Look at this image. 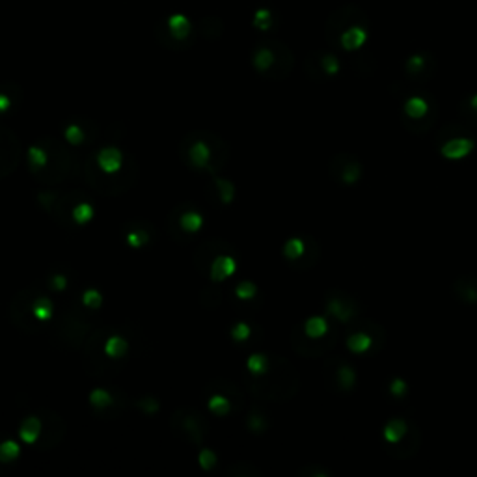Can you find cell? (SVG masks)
<instances>
[{
	"mask_svg": "<svg viewBox=\"0 0 477 477\" xmlns=\"http://www.w3.org/2000/svg\"><path fill=\"white\" fill-rule=\"evenodd\" d=\"M371 21L364 8L356 4L336 8L327 19L325 34L327 41L334 49L345 50V52H356L362 49L365 41L369 39Z\"/></svg>",
	"mask_w": 477,
	"mask_h": 477,
	"instance_id": "obj_1",
	"label": "cell"
},
{
	"mask_svg": "<svg viewBox=\"0 0 477 477\" xmlns=\"http://www.w3.org/2000/svg\"><path fill=\"white\" fill-rule=\"evenodd\" d=\"M246 389L261 401H289L301 386L295 365L282 356H269V367L261 375L245 378Z\"/></svg>",
	"mask_w": 477,
	"mask_h": 477,
	"instance_id": "obj_2",
	"label": "cell"
},
{
	"mask_svg": "<svg viewBox=\"0 0 477 477\" xmlns=\"http://www.w3.org/2000/svg\"><path fill=\"white\" fill-rule=\"evenodd\" d=\"M341 325L332 321L328 315L309 317L302 325L291 330V347L296 354L306 358L327 356L338 345L341 336Z\"/></svg>",
	"mask_w": 477,
	"mask_h": 477,
	"instance_id": "obj_3",
	"label": "cell"
},
{
	"mask_svg": "<svg viewBox=\"0 0 477 477\" xmlns=\"http://www.w3.org/2000/svg\"><path fill=\"white\" fill-rule=\"evenodd\" d=\"M179 157L187 166L216 174L226 166L230 148L219 134L213 132H190L179 144Z\"/></svg>",
	"mask_w": 477,
	"mask_h": 477,
	"instance_id": "obj_4",
	"label": "cell"
},
{
	"mask_svg": "<svg viewBox=\"0 0 477 477\" xmlns=\"http://www.w3.org/2000/svg\"><path fill=\"white\" fill-rule=\"evenodd\" d=\"M401 94V123L410 134H427L438 119V103L431 92L412 84Z\"/></svg>",
	"mask_w": 477,
	"mask_h": 477,
	"instance_id": "obj_5",
	"label": "cell"
},
{
	"mask_svg": "<svg viewBox=\"0 0 477 477\" xmlns=\"http://www.w3.org/2000/svg\"><path fill=\"white\" fill-rule=\"evenodd\" d=\"M129 159V155H127ZM125 159V166H121L116 172H105L101 168L97 161H95L94 153H90L84 164H82V174H84V179L88 183L90 187L99 192V194H107V196H118L123 194L125 190H129L136 183L139 179V164L136 161L131 157L129 164H127Z\"/></svg>",
	"mask_w": 477,
	"mask_h": 477,
	"instance_id": "obj_6",
	"label": "cell"
},
{
	"mask_svg": "<svg viewBox=\"0 0 477 477\" xmlns=\"http://www.w3.org/2000/svg\"><path fill=\"white\" fill-rule=\"evenodd\" d=\"M384 451L396 460H408L420 451L423 434L420 425L410 418L394 416L383 429Z\"/></svg>",
	"mask_w": 477,
	"mask_h": 477,
	"instance_id": "obj_7",
	"label": "cell"
},
{
	"mask_svg": "<svg viewBox=\"0 0 477 477\" xmlns=\"http://www.w3.org/2000/svg\"><path fill=\"white\" fill-rule=\"evenodd\" d=\"M343 339H345L347 351L351 354L360 358H371L383 351L388 334L378 321L371 319L364 314L345 325Z\"/></svg>",
	"mask_w": 477,
	"mask_h": 477,
	"instance_id": "obj_8",
	"label": "cell"
},
{
	"mask_svg": "<svg viewBox=\"0 0 477 477\" xmlns=\"http://www.w3.org/2000/svg\"><path fill=\"white\" fill-rule=\"evenodd\" d=\"M38 144L43 145L47 151V163L43 168L30 172L32 176L36 177V181L45 183V185H57V183L65 181L68 177L75 176L77 170L82 172V164L77 163L73 153L60 140L43 136L38 140Z\"/></svg>",
	"mask_w": 477,
	"mask_h": 477,
	"instance_id": "obj_9",
	"label": "cell"
},
{
	"mask_svg": "<svg viewBox=\"0 0 477 477\" xmlns=\"http://www.w3.org/2000/svg\"><path fill=\"white\" fill-rule=\"evenodd\" d=\"M252 65L263 77L282 81L295 65V57L287 45L278 39H263L252 50Z\"/></svg>",
	"mask_w": 477,
	"mask_h": 477,
	"instance_id": "obj_10",
	"label": "cell"
},
{
	"mask_svg": "<svg viewBox=\"0 0 477 477\" xmlns=\"http://www.w3.org/2000/svg\"><path fill=\"white\" fill-rule=\"evenodd\" d=\"M436 150L447 161H460L476 150V132L465 121H449L434 136Z\"/></svg>",
	"mask_w": 477,
	"mask_h": 477,
	"instance_id": "obj_11",
	"label": "cell"
},
{
	"mask_svg": "<svg viewBox=\"0 0 477 477\" xmlns=\"http://www.w3.org/2000/svg\"><path fill=\"white\" fill-rule=\"evenodd\" d=\"M92 323L86 312H82L81 306H73L60 317L54 325V336L60 343H65L70 349L86 345L88 334L92 332Z\"/></svg>",
	"mask_w": 477,
	"mask_h": 477,
	"instance_id": "obj_12",
	"label": "cell"
},
{
	"mask_svg": "<svg viewBox=\"0 0 477 477\" xmlns=\"http://www.w3.org/2000/svg\"><path fill=\"white\" fill-rule=\"evenodd\" d=\"M323 383L332 394H351L358 386V373L347 358L327 356L323 362Z\"/></svg>",
	"mask_w": 477,
	"mask_h": 477,
	"instance_id": "obj_13",
	"label": "cell"
},
{
	"mask_svg": "<svg viewBox=\"0 0 477 477\" xmlns=\"http://www.w3.org/2000/svg\"><path fill=\"white\" fill-rule=\"evenodd\" d=\"M323 304H325V315H328L330 319L336 321L341 327H345L354 319H358L360 315H364L362 302L358 301L354 295L339 287L328 289L325 293Z\"/></svg>",
	"mask_w": 477,
	"mask_h": 477,
	"instance_id": "obj_14",
	"label": "cell"
},
{
	"mask_svg": "<svg viewBox=\"0 0 477 477\" xmlns=\"http://www.w3.org/2000/svg\"><path fill=\"white\" fill-rule=\"evenodd\" d=\"M172 427L176 429L177 433L187 438V442L194 444V446H201L209 434V423L205 420V416L200 414L198 410L189 407L177 408L174 416H172Z\"/></svg>",
	"mask_w": 477,
	"mask_h": 477,
	"instance_id": "obj_15",
	"label": "cell"
},
{
	"mask_svg": "<svg viewBox=\"0 0 477 477\" xmlns=\"http://www.w3.org/2000/svg\"><path fill=\"white\" fill-rule=\"evenodd\" d=\"M283 258L296 270H309L319 263L321 246L314 237H291L282 248Z\"/></svg>",
	"mask_w": 477,
	"mask_h": 477,
	"instance_id": "obj_16",
	"label": "cell"
},
{
	"mask_svg": "<svg viewBox=\"0 0 477 477\" xmlns=\"http://www.w3.org/2000/svg\"><path fill=\"white\" fill-rule=\"evenodd\" d=\"M38 285H30L15 295L10 302V319L17 328H21L26 334H36L43 328V323H39L34 314H32V302L38 296Z\"/></svg>",
	"mask_w": 477,
	"mask_h": 477,
	"instance_id": "obj_17",
	"label": "cell"
},
{
	"mask_svg": "<svg viewBox=\"0 0 477 477\" xmlns=\"http://www.w3.org/2000/svg\"><path fill=\"white\" fill-rule=\"evenodd\" d=\"M328 176L341 187H354L364 177V164L354 153L339 151L328 163Z\"/></svg>",
	"mask_w": 477,
	"mask_h": 477,
	"instance_id": "obj_18",
	"label": "cell"
},
{
	"mask_svg": "<svg viewBox=\"0 0 477 477\" xmlns=\"http://www.w3.org/2000/svg\"><path fill=\"white\" fill-rule=\"evenodd\" d=\"M304 71L306 75L315 82H325L339 75L341 71V62L339 58L330 52V50H315L312 52L306 62H304Z\"/></svg>",
	"mask_w": 477,
	"mask_h": 477,
	"instance_id": "obj_19",
	"label": "cell"
},
{
	"mask_svg": "<svg viewBox=\"0 0 477 477\" xmlns=\"http://www.w3.org/2000/svg\"><path fill=\"white\" fill-rule=\"evenodd\" d=\"M403 71H405V79L408 84H425L434 77L436 73V60L431 52H414L405 60L403 63Z\"/></svg>",
	"mask_w": 477,
	"mask_h": 477,
	"instance_id": "obj_20",
	"label": "cell"
},
{
	"mask_svg": "<svg viewBox=\"0 0 477 477\" xmlns=\"http://www.w3.org/2000/svg\"><path fill=\"white\" fill-rule=\"evenodd\" d=\"M21 157H23V148L17 134L10 127L0 125V179L15 172Z\"/></svg>",
	"mask_w": 477,
	"mask_h": 477,
	"instance_id": "obj_21",
	"label": "cell"
},
{
	"mask_svg": "<svg viewBox=\"0 0 477 477\" xmlns=\"http://www.w3.org/2000/svg\"><path fill=\"white\" fill-rule=\"evenodd\" d=\"M41 421H43V433L39 436L38 444H36V449H50L54 447L63 438V433H65V423L58 414L50 412V410H39L38 412Z\"/></svg>",
	"mask_w": 477,
	"mask_h": 477,
	"instance_id": "obj_22",
	"label": "cell"
},
{
	"mask_svg": "<svg viewBox=\"0 0 477 477\" xmlns=\"http://www.w3.org/2000/svg\"><path fill=\"white\" fill-rule=\"evenodd\" d=\"M232 245L226 243V241H220V238H213V241H207L196 250L194 254V267L201 272L211 269V263L214 261V258H219L220 254H232Z\"/></svg>",
	"mask_w": 477,
	"mask_h": 477,
	"instance_id": "obj_23",
	"label": "cell"
},
{
	"mask_svg": "<svg viewBox=\"0 0 477 477\" xmlns=\"http://www.w3.org/2000/svg\"><path fill=\"white\" fill-rule=\"evenodd\" d=\"M453 298L465 306H477V276L460 274L451 283Z\"/></svg>",
	"mask_w": 477,
	"mask_h": 477,
	"instance_id": "obj_24",
	"label": "cell"
},
{
	"mask_svg": "<svg viewBox=\"0 0 477 477\" xmlns=\"http://www.w3.org/2000/svg\"><path fill=\"white\" fill-rule=\"evenodd\" d=\"M41 433H43V421H41L39 414L26 416L25 420L21 421L19 436L28 446H36Z\"/></svg>",
	"mask_w": 477,
	"mask_h": 477,
	"instance_id": "obj_25",
	"label": "cell"
},
{
	"mask_svg": "<svg viewBox=\"0 0 477 477\" xmlns=\"http://www.w3.org/2000/svg\"><path fill=\"white\" fill-rule=\"evenodd\" d=\"M164 34H166V36H172V45H170V47H174V49H177V43H179V41H183V43L187 45V38H190L189 21L185 19L183 15H174V17L166 23V32H164Z\"/></svg>",
	"mask_w": 477,
	"mask_h": 477,
	"instance_id": "obj_26",
	"label": "cell"
},
{
	"mask_svg": "<svg viewBox=\"0 0 477 477\" xmlns=\"http://www.w3.org/2000/svg\"><path fill=\"white\" fill-rule=\"evenodd\" d=\"M233 192H235V189H233L232 183L222 179V177H213L207 187L209 198L213 200V203H220V205L230 203L233 200Z\"/></svg>",
	"mask_w": 477,
	"mask_h": 477,
	"instance_id": "obj_27",
	"label": "cell"
},
{
	"mask_svg": "<svg viewBox=\"0 0 477 477\" xmlns=\"http://www.w3.org/2000/svg\"><path fill=\"white\" fill-rule=\"evenodd\" d=\"M94 155L97 164H99L105 172H116V170H119L121 168V163H123L127 157V155L119 153V151L114 150V148H105V150H101L99 153H94Z\"/></svg>",
	"mask_w": 477,
	"mask_h": 477,
	"instance_id": "obj_28",
	"label": "cell"
},
{
	"mask_svg": "<svg viewBox=\"0 0 477 477\" xmlns=\"http://www.w3.org/2000/svg\"><path fill=\"white\" fill-rule=\"evenodd\" d=\"M211 278L214 283H220L222 280H226L230 274H233L235 270V261H233L232 254H220L219 258H214L211 263Z\"/></svg>",
	"mask_w": 477,
	"mask_h": 477,
	"instance_id": "obj_29",
	"label": "cell"
},
{
	"mask_svg": "<svg viewBox=\"0 0 477 477\" xmlns=\"http://www.w3.org/2000/svg\"><path fill=\"white\" fill-rule=\"evenodd\" d=\"M458 112H460V118L465 123H468L470 127H477V92L466 94L460 99Z\"/></svg>",
	"mask_w": 477,
	"mask_h": 477,
	"instance_id": "obj_30",
	"label": "cell"
},
{
	"mask_svg": "<svg viewBox=\"0 0 477 477\" xmlns=\"http://www.w3.org/2000/svg\"><path fill=\"white\" fill-rule=\"evenodd\" d=\"M52 312H54V304H52V301H50L47 295L38 293V296H36L34 302H32V314H34V317H36L39 323H45V321L52 317Z\"/></svg>",
	"mask_w": 477,
	"mask_h": 477,
	"instance_id": "obj_31",
	"label": "cell"
},
{
	"mask_svg": "<svg viewBox=\"0 0 477 477\" xmlns=\"http://www.w3.org/2000/svg\"><path fill=\"white\" fill-rule=\"evenodd\" d=\"M21 101V88L13 84H4L0 86V112H8L10 108L15 107Z\"/></svg>",
	"mask_w": 477,
	"mask_h": 477,
	"instance_id": "obj_32",
	"label": "cell"
},
{
	"mask_svg": "<svg viewBox=\"0 0 477 477\" xmlns=\"http://www.w3.org/2000/svg\"><path fill=\"white\" fill-rule=\"evenodd\" d=\"M408 392H410L408 383L401 377H392L388 380V384H386V396L394 403L405 401L408 397Z\"/></svg>",
	"mask_w": 477,
	"mask_h": 477,
	"instance_id": "obj_33",
	"label": "cell"
},
{
	"mask_svg": "<svg viewBox=\"0 0 477 477\" xmlns=\"http://www.w3.org/2000/svg\"><path fill=\"white\" fill-rule=\"evenodd\" d=\"M233 399H230V397H224V394H222V389H219L216 394H214L211 399H209V407H211V410H213L216 416H226L227 412H232V407H233Z\"/></svg>",
	"mask_w": 477,
	"mask_h": 477,
	"instance_id": "obj_34",
	"label": "cell"
},
{
	"mask_svg": "<svg viewBox=\"0 0 477 477\" xmlns=\"http://www.w3.org/2000/svg\"><path fill=\"white\" fill-rule=\"evenodd\" d=\"M127 352V343L125 339H121L119 336H110V338L105 341V354L108 358H121Z\"/></svg>",
	"mask_w": 477,
	"mask_h": 477,
	"instance_id": "obj_35",
	"label": "cell"
},
{
	"mask_svg": "<svg viewBox=\"0 0 477 477\" xmlns=\"http://www.w3.org/2000/svg\"><path fill=\"white\" fill-rule=\"evenodd\" d=\"M179 230L185 233H194L198 227H201V216L198 213H196L194 209H189L187 213L181 214V219H179Z\"/></svg>",
	"mask_w": 477,
	"mask_h": 477,
	"instance_id": "obj_36",
	"label": "cell"
},
{
	"mask_svg": "<svg viewBox=\"0 0 477 477\" xmlns=\"http://www.w3.org/2000/svg\"><path fill=\"white\" fill-rule=\"evenodd\" d=\"M246 425H248L252 433H265V429H267V416L261 410H252L250 414H248V420H246Z\"/></svg>",
	"mask_w": 477,
	"mask_h": 477,
	"instance_id": "obj_37",
	"label": "cell"
},
{
	"mask_svg": "<svg viewBox=\"0 0 477 477\" xmlns=\"http://www.w3.org/2000/svg\"><path fill=\"white\" fill-rule=\"evenodd\" d=\"M65 139H68V142H70L71 145H79L84 142V139H86V131H84V125L81 123H70V125L65 127Z\"/></svg>",
	"mask_w": 477,
	"mask_h": 477,
	"instance_id": "obj_38",
	"label": "cell"
},
{
	"mask_svg": "<svg viewBox=\"0 0 477 477\" xmlns=\"http://www.w3.org/2000/svg\"><path fill=\"white\" fill-rule=\"evenodd\" d=\"M227 476H237V477H259L261 476V470L256 468L254 465H246L245 463H238L237 466H230L227 468Z\"/></svg>",
	"mask_w": 477,
	"mask_h": 477,
	"instance_id": "obj_39",
	"label": "cell"
},
{
	"mask_svg": "<svg viewBox=\"0 0 477 477\" xmlns=\"http://www.w3.org/2000/svg\"><path fill=\"white\" fill-rule=\"evenodd\" d=\"M17 457H19V446L15 442L8 440L0 444V463H12Z\"/></svg>",
	"mask_w": 477,
	"mask_h": 477,
	"instance_id": "obj_40",
	"label": "cell"
},
{
	"mask_svg": "<svg viewBox=\"0 0 477 477\" xmlns=\"http://www.w3.org/2000/svg\"><path fill=\"white\" fill-rule=\"evenodd\" d=\"M246 367L250 371V375H261V373H265V369L269 367V356H265V354H256V356H252L250 360H248Z\"/></svg>",
	"mask_w": 477,
	"mask_h": 477,
	"instance_id": "obj_41",
	"label": "cell"
},
{
	"mask_svg": "<svg viewBox=\"0 0 477 477\" xmlns=\"http://www.w3.org/2000/svg\"><path fill=\"white\" fill-rule=\"evenodd\" d=\"M90 403L97 408H105V407H110L112 397H110V394L105 392V389H95L94 394H92V397H90Z\"/></svg>",
	"mask_w": 477,
	"mask_h": 477,
	"instance_id": "obj_42",
	"label": "cell"
},
{
	"mask_svg": "<svg viewBox=\"0 0 477 477\" xmlns=\"http://www.w3.org/2000/svg\"><path fill=\"white\" fill-rule=\"evenodd\" d=\"M254 25L261 28V30H269L270 26L274 25V19H272V13L269 10H259L254 17Z\"/></svg>",
	"mask_w": 477,
	"mask_h": 477,
	"instance_id": "obj_43",
	"label": "cell"
},
{
	"mask_svg": "<svg viewBox=\"0 0 477 477\" xmlns=\"http://www.w3.org/2000/svg\"><path fill=\"white\" fill-rule=\"evenodd\" d=\"M235 293H237V296L241 301H248V298H254V296H256L258 287L252 282H241L237 285V289H235Z\"/></svg>",
	"mask_w": 477,
	"mask_h": 477,
	"instance_id": "obj_44",
	"label": "cell"
},
{
	"mask_svg": "<svg viewBox=\"0 0 477 477\" xmlns=\"http://www.w3.org/2000/svg\"><path fill=\"white\" fill-rule=\"evenodd\" d=\"M298 476L302 477H330L332 476V471L328 470V468H321V466H304V468H301L298 470Z\"/></svg>",
	"mask_w": 477,
	"mask_h": 477,
	"instance_id": "obj_45",
	"label": "cell"
},
{
	"mask_svg": "<svg viewBox=\"0 0 477 477\" xmlns=\"http://www.w3.org/2000/svg\"><path fill=\"white\" fill-rule=\"evenodd\" d=\"M99 302H101V296L95 289H88V291H84V293H82V306H84L86 309L97 308V306H99Z\"/></svg>",
	"mask_w": 477,
	"mask_h": 477,
	"instance_id": "obj_46",
	"label": "cell"
},
{
	"mask_svg": "<svg viewBox=\"0 0 477 477\" xmlns=\"http://www.w3.org/2000/svg\"><path fill=\"white\" fill-rule=\"evenodd\" d=\"M200 465L201 468H205V470H209L211 466L216 465V457H214V453L211 451V449H201Z\"/></svg>",
	"mask_w": 477,
	"mask_h": 477,
	"instance_id": "obj_47",
	"label": "cell"
},
{
	"mask_svg": "<svg viewBox=\"0 0 477 477\" xmlns=\"http://www.w3.org/2000/svg\"><path fill=\"white\" fill-rule=\"evenodd\" d=\"M248 334H250V327L245 325V323H241V325H237V327L232 330V336L237 339V341H243V339L248 338Z\"/></svg>",
	"mask_w": 477,
	"mask_h": 477,
	"instance_id": "obj_48",
	"label": "cell"
},
{
	"mask_svg": "<svg viewBox=\"0 0 477 477\" xmlns=\"http://www.w3.org/2000/svg\"><path fill=\"white\" fill-rule=\"evenodd\" d=\"M145 238H148V235H145L144 232H136V233L131 232L129 235H127V243L132 246H140V245H144Z\"/></svg>",
	"mask_w": 477,
	"mask_h": 477,
	"instance_id": "obj_49",
	"label": "cell"
},
{
	"mask_svg": "<svg viewBox=\"0 0 477 477\" xmlns=\"http://www.w3.org/2000/svg\"><path fill=\"white\" fill-rule=\"evenodd\" d=\"M50 287L52 289L68 287V276H65V274H58V272H54V274L50 276Z\"/></svg>",
	"mask_w": 477,
	"mask_h": 477,
	"instance_id": "obj_50",
	"label": "cell"
},
{
	"mask_svg": "<svg viewBox=\"0 0 477 477\" xmlns=\"http://www.w3.org/2000/svg\"><path fill=\"white\" fill-rule=\"evenodd\" d=\"M476 140H477V134H476Z\"/></svg>",
	"mask_w": 477,
	"mask_h": 477,
	"instance_id": "obj_51",
	"label": "cell"
}]
</instances>
